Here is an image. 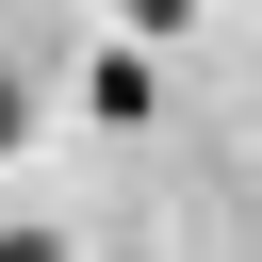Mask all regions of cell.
Segmentation results:
<instances>
[{
	"label": "cell",
	"mask_w": 262,
	"mask_h": 262,
	"mask_svg": "<svg viewBox=\"0 0 262 262\" xmlns=\"http://www.w3.org/2000/svg\"><path fill=\"white\" fill-rule=\"evenodd\" d=\"M0 262H66V246H49V229H0Z\"/></svg>",
	"instance_id": "1"
},
{
	"label": "cell",
	"mask_w": 262,
	"mask_h": 262,
	"mask_svg": "<svg viewBox=\"0 0 262 262\" xmlns=\"http://www.w3.org/2000/svg\"><path fill=\"white\" fill-rule=\"evenodd\" d=\"M131 16H147V33H180V0H131Z\"/></svg>",
	"instance_id": "2"
},
{
	"label": "cell",
	"mask_w": 262,
	"mask_h": 262,
	"mask_svg": "<svg viewBox=\"0 0 262 262\" xmlns=\"http://www.w3.org/2000/svg\"><path fill=\"white\" fill-rule=\"evenodd\" d=\"M0 147H16V66H0Z\"/></svg>",
	"instance_id": "3"
}]
</instances>
